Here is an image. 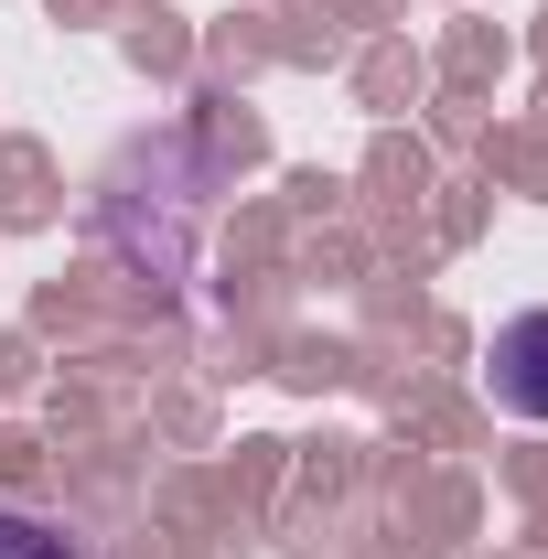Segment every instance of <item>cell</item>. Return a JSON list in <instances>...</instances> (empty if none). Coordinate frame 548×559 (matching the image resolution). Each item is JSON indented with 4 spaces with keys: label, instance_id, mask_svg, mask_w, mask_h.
I'll use <instances>...</instances> for the list:
<instances>
[{
    "label": "cell",
    "instance_id": "obj_2",
    "mask_svg": "<svg viewBox=\"0 0 548 559\" xmlns=\"http://www.w3.org/2000/svg\"><path fill=\"white\" fill-rule=\"evenodd\" d=\"M0 559H75L44 516H22V506H0Z\"/></svg>",
    "mask_w": 548,
    "mask_h": 559
},
{
    "label": "cell",
    "instance_id": "obj_1",
    "mask_svg": "<svg viewBox=\"0 0 548 559\" xmlns=\"http://www.w3.org/2000/svg\"><path fill=\"white\" fill-rule=\"evenodd\" d=\"M484 399L505 419H548V312L495 323V345H484Z\"/></svg>",
    "mask_w": 548,
    "mask_h": 559
}]
</instances>
